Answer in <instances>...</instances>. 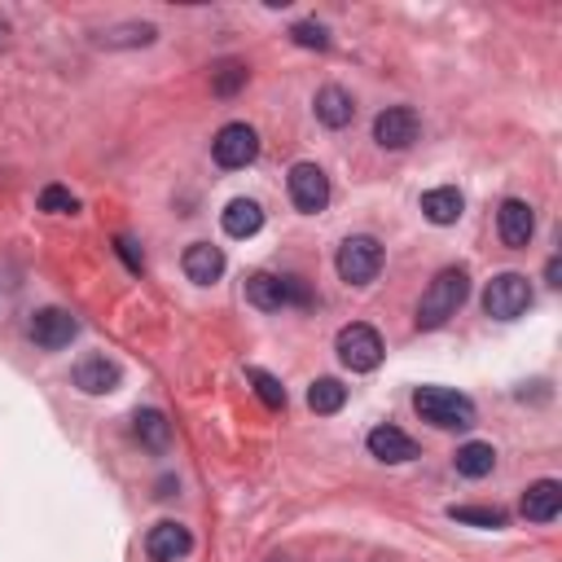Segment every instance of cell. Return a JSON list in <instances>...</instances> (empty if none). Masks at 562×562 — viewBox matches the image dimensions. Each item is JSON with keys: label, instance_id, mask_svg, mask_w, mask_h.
Masks as SVG:
<instances>
[{"label": "cell", "instance_id": "9c48e42d", "mask_svg": "<svg viewBox=\"0 0 562 562\" xmlns=\"http://www.w3.org/2000/svg\"><path fill=\"white\" fill-rule=\"evenodd\" d=\"M417 132H422V123H417V110H408V105H386L373 119V140L382 149H408L417 140Z\"/></svg>", "mask_w": 562, "mask_h": 562}, {"label": "cell", "instance_id": "d6986e66", "mask_svg": "<svg viewBox=\"0 0 562 562\" xmlns=\"http://www.w3.org/2000/svg\"><path fill=\"white\" fill-rule=\"evenodd\" d=\"M263 228V206L255 198H233L224 206V233L228 237H255Z\"/></svg>", "mask_w": 562, "mask_h": 562}, {"label": "cell", "instance_id": "6da1fadb", "mask_svg": "<svg viewBox=\"0 0 562 562\" xmlns=\"http://www.w3.org/2000/svg\"><path fill=\"white\" fill-rule=\"evenodd\" d=\"M470 294V272L465 268H443L435 272V281L426 285L422 303H417V329H439L457 316V307Z\"/></svg>", "mask_w": 562, "mask_h": 562}, {"label": "cell", "instance_id": "7402d4cb", "mask_svg": "<svg viewBox=\"0 0 562 562\" xmlns=\"http://www.w3.org/2000/svg\"><path fill=\"white\" fill-rule=\"evenodd\" d=\"M136 439L149 443V448H167V439H171L167 417H162L158 408H140V413H136Z\"/></svg>", "mask_w": 562, "mask_h": 562}, {"label": "cell", "instance_id": "7c38bea8", "mask_svg": "<svg viewBox=\"0 0 562 562\" xmlns=\"http://www.w3.org/2000/svg\"><path fill=\"white\" fill-rule=\"evenodd\" d=\"M496 233H501L505 246L522 250V246L531 241V233H536V211H531L522 198H505L501 211H496Z\"/></svg>", "mask_w": 562, "mask_h": 562}, {"label": "cell", "instance_id": "277c9868", "mask_svg": "<svg viewBox=\"0 0 562 562\" xmlns=\"http://www.w3.org/2000/svg\"><path fill=\"white\" fill-rule=\"evenodd\" d=\"M334 351H338V360L351 369V373H373L378 364H382V338H378V329L373 325H364V321H351V325H342L338 329V338H334Z\"/></svg>", "mask_w": 562, "mask_h": 562}, {"label": "cell", "instance_id": "ac0fdd59", "mask_svg": "<svg viewBox=\"0 0 562 562\" xmlns=\"http://www.w3.org/2000/svg\"><path fill=\"white\" fill-rule=\"evenodd\" d=\"M312 105H316V119H321L325 127H347V123L356 119V101H351V92L338 88V83H325Z\"/></svg>", "mask_w": 562, "mask_h": 562}, {"label": "cell", "instance_id": "30bf717a", "mask_svg": "<svg viewBox=\"0 0 562 562\" xmlns=\"http://www.w3.org/2000/svg\"><path fill=\"white\" fill-rule=\"evenodd\" d=\"M75 334H79V321H75L66 307H40V312L31 316V338H35V347H44V351L70 347Z\"/></svg>", "mask_w": 562, "mask_h": 562}, {"label": "cell", "instance_id": "8fae6325", "mask_svg": "<svg viewBox=\"0 0 562 562\" xmlns=\"http://www.w3.org/2000/svg\"><path fill=\"white\" fill-rule=\"evenodd\" d=\"M189 549H193L189 527H180V522H171V518L154 522L149 536H145V553H149V562H180Z\"/></svg>", "mask_w": 562, "mask_h": 562}, {"label": "cell", "instance_id": "44dd1931", "mask_svg": "<svg viewBox=\"0 0 562 562\" xmlns=\"http://www.w3.org/2000/svg\"><path fill=\"white\" fill-rule=\"evenodd\" d=\"M342 404H347V386L338 378H316L307 386V408L312 413H338Z\"/></svg>", "mask_w": 562, "mask_h": 562}, {"label": "cell", "instance_id": "ba28073f", "mask_svg": "<svg viewBox=\"0 0 562 562\" xmlns=\"http://www.w3.org/2000/svg\"><path fill=\"white\" fill-rule=\"evenodd\" d=\"M290 202H294L303 215L325 211V202H329V176H325L316 162H294V167H290Z\"/></svg>", "mask_w": 562, "mask_h": 562}, {"label": "cell", "instance_id": "484cf974", "mask_svg": "<svg viewBox=\"0 0 562 562\" xmlns=\"http://www.w3.org/2000/svg\"><path fill=\"white\" fill-rule=\"evenodd\" d=\"M241 83H246V66H237V61H224V66L211 75V88H215L220 97H233Z\"/></svg>", "mask_w": 562, "mask_h": 562}, {"label": "cell", "instance_id": "83f0119b", "mask_svg": "<svg viewBox=\"0 0 562 562\" xmlns=\"http://www.w3.org/2000/svg\"><path fill=\"white\" fill-rule=\"evenodd\" d=\"M119 255L127 259V268H132V272H140V255H136V246H132L127 237H119Z\"/></svg>", "mask_w": 562, "mask_h": 562}, {"label": "cell", "instance_id": "e0dca14e", "mask_svg": "<svg viewBox=\"0 0 562 562\" xmlns=\"http://www.w3.org/2000/svg\"><path fill=\"white\" fill-rule=\"evenodd\" d=\"M364 443H369V452H373L378 461H391V465H395V461H413V457H417V443H413L400 426H373Z\"/></svg>", "mask_w": 562, "mask_h": 562}, {"label": "cell", "instance_id": "2e32d148", "mask_svg": "<svg viewBox=\"0 0 562 562\" xmlns=\"http://www.w3.org/2000/svg\"><path fill=\"white\" fill-rule=\"evenodd\" d=\"M461 211H465V198H461V189H452V184H439V189H426V193H422V215H426L430 224H439V228L457 224Z\"/></svg>", "mask_w": 562, "mask_h": 562}, {"label": "cell", "instance_id": "3957f363", "mask_svg": "<svg viewBox=\"0 0 562 562\" xmlns=\"http://www.w3.org/2000/svg\"><path fill=\"white\" fill-rule=\"evenodd\" d=\"M246 299L259 312H281V307H303L312 303L303 277H277V272H250L246 277Z\"/></svg>", "mask_w": 562, "mask_h": 562}, {"label": "cell", "instance_id": "5bb4252c", "mask_svg": "<svg viewBox=\"0 0 562 562\" xmlns=\"http://www.w3.org/2000/svg\"><path fill=\"white\" fill-rule=\"evenodd\" d=\"M75 386H79L83 395H110V391L119 386V364L105 360V356H83V360L75 364Z\"/></svg>", "mask_w": 562, "mask_h": 562}, {"label": "cell", "instance_id": "ffe728a7", "mask_svg": "<svg viewBox=\"0 0 562 562\" xmlns=\"http://www.w3.org/2000/svg\"><path fill=\"white\" fill-rule=\"evenodd\" d=\"M452 465H457V474H465V479H483V474H492V465H496V448L483 443V439H470V443L457 448Z\"/></svg>", "mask_w": 562, "mask_h": 562}, {"label": "cell", "instance_id": "7a4b0ae2", "mask_svg": "<svg viewBox=\"0 0 562 562\" xmlns=\"http://www.w3.org/2000/svg\"><path fill=\"white\" fill-rule=\"evenodd\" d=\"M413 408L422 413V422L439 426V430H465L474 426V400L452 391V386H417L413 391Z\"/></svg>", "mask_w": 562, "mask_h": 562}, {"label": "cell", "instance_id": "d4e9b609", "mask_svg": "<svg viewBox=\"0 0 562 562\" xmlns=\"http://www.w3.org/2000/svg\"><path fill=\"white\" fill-rule=\"evenodd\" d=\"M246 378L255 382V391H259V400H263L268 408H285V386H281L272 373H263V369H246Z\"/></svg>", "mask_w": 562, "mask_h": 562}, {"label": "cell", "instance_id": "52a82bcc", "mask_svg": "<svg viewBox=\"0 0 562 562\" xmlns=\"http://www.w3.org/2000/svg\"><path fill=\"white\" fill-rule=\"evenodd\" d=\"M211 154H215V162L228 167V171L250 167V162L259 158V136H255L250 123H224V127L215 132V140H211Z\"/></svg>", "mask_w": 562, "mask_h": 562}, {"label": "cell", "instance_id": "cb8c5ba5", "mask_svg": "<svg viewBox=\"0 0 562 562\" xmlns=\"http://www.w3.org/2000/svg\"><path fill=\"white\" fill-rule=\"evenodd\" d=\"M40 211H48V215H75L79 202H75L70 189H61V184H44V189H40Z\"/></svg>", "mask_w": 562, "mask_h": 562}, {"label": "cell", "instance_id": "8992f818", "mask_svg": "<svg viewBox=\"0 0 562 562\" xmlns=\"http://www.w3.org/2000/svg\"><path fill=\"white\" fill-rule=\"evenodd\" d=\"M527 307H531V281H527L522 272H501V277L487 281V290H483V312H487L492 321H514V316H522Z\"/></svg>", "mask_w": 562, "mask_h": 562}, {"label": "cell", "instance_id": "f1b7e54d", "mask_svg": "<svg viewBox=\"0 0 562 562\" xmlns=\"http://www.w3.org/2000/svg\"><path fill=\"white\" fill-rule=\"evenodd\" d=\"M544 277H549V285H558V259L544 263Z\"/></svg>", "mask_w": 562, "mask_h": 562}, {"label": "cell", "instance_id": "9a60e30c", "mask_svg": "<svg viewBox=\"0 0 562 562\" xmlns=\"http://www.w3.org/2000/svg\"><path fill=\"white\" fill-rule=\"evenodd\" d=\"M180 263H184V277H189V281H198V285H215L220 272H224V250L211 246V241H193V246L184 250Z\"/></svg>", "mask_w": 562, "mask_h": 562}, {"label": "cell", "instance_id": "4316f807", "mask_svg": "<svg viewBox=\"0 0 562 562\" xmlns=\"http://www.w3.org/2000/svg\"><path fill=\"white\" fill-rule=\"evenodd\" d=\"M290 40L303 44V48H329V35H325L321 22H294L290 26Z\"/></svg>", "mask_w": 562, "mask_h": 562}, {"label": "cell", "instance_id": "4fadbf2b", "mask_svg": "<svg viewBox=\"0 0 562 562\" xmlns=\"http://www.w3.org/2000/svg\"><path fill=\"white\" fill-rule=\"evenodd\" d=\"M562 509V483L558 479H536L522 492V518L527 522H553Z\"/></svg>", "mask_w": 562, "mask_h": 562}, {"label": "cell", "instance_id": "603a6c76", "mask_svg": "<svg viewBox=\"0 0 562 562\" xmlns=\"http://www.w3.org/2000/svg\"><path fill=\"white\" fill-rule=\"evenodd\" d=\"M448 518L457 522H470V527H505V509H487V505H452Z\"/></svg>", "mask_w": 562, "mask_h": 562}, {"label": "cell", "instance_id": "5b68a950", "mask_svg": "<svg viewBox=\"0 0 562 562\" xmlns=\"http://www.w3.org/2000/svg\"><path fill=\"white\" fill-rule=\"evenodd\" d=\"M334 268H338V277H342L347 285H369V281L382 272V246H378V237H369V233L347 237V241L338 246Z\"/></svg>", "mask_w": 562, "mask_h": 562}]
</instances>
